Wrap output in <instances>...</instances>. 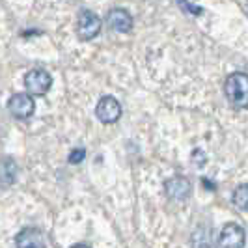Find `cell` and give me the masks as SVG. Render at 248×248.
I'll use <instances>...</instances> for the list:
<instances>
[{
    "label": "cell",
    "mask_w": 248,
    "mask_h": 248,
    "mask_svg": "<svg viewBox=\"0 0 248 248\" xmlns=\"http://www.w3.org/2000/svg\"><path fill=\"white\" fill-rule=\"evenodd\" d=\"M226 97L235 108H247L248 107V75L247 73H232L226 78L224 84Z\"/></svg>",
    "instance_id": "cell-1"
},
{
    "label": "cell",
    "mask_w": 248,
    "mask_h": 248,
    "mask_svg": "<svg viewBox=\"0 0 248 248\" xmlns=\"http://www.w3.org/2000/svg\"><path fill=\"white\" fill-rule=\"evenodd\" d=\"M25 86H26V90H28V95H30V97H32V95L41 97V95H45L50 90V86H52V77H50V73L45 71V69H32V71L26 73Z\"/></svg>",
    "instance_id": "cell-2"
},
{
    "label": "cell",
    "mask_w": 248,
    "mask_h": 248,
    "mask_svg": "<svg viewBox=\"0 0 248 248\" xmlns=\"http://www.w3.org/2000/svg\"><path fill=\"white\" fill-rule=\"evenodd\" d=\"M95 116L103 124H116L122 118V105L120 101L112 95L101 97L97 107H95Z\"/></svg>",
    "instance_id": "cell-3"
},
{
    "label": "cell",
    "mask_w": 248,
    "mask_h": 248,
    "mask_svg": "<svg viewBox=\"0 0 248 248\" xmlns=\"http://www.w3.org/2000/svg\"><path fill=\"white\" fill-rule=\"evenodd\" d=\"M77 32L80 39H93L101 32V19L90 10H82L78 13Z\"/></svg>",
    "instance_id": "cell-4"
},
{
    "label": "cell",
    "mask_w": 248,
    "mask_h": 248,
    "mask_svg": "<svg viewBox=\"0 0 248 248\" xmlns=\"http://www.w3.org/2000/svg\"><path fill=\"white\" fill-rule=\"evenodd\" d=\"M247 233L245 228L237 222H228L220 232V248H245Z\"/></svg>",
    "instance_id": "cell-5"
},
{
    "label": "cell",
    "mask_w": 248,
    "mask_h": 248,
    "mask_svg": "<svg viewBox=\"0 0 248 248\" xmlns=\"http://www.w3.org/2000/svg\"><path fill=\"white\" fill-rule=\"evenodd\" d=\"M164 192L166 196L174 202H185L190 198V192H192V185L190 181L183 177V175H174L170 179H166L164 183Z\"/></svg>",
    "instance_id": "cell-6"
},
{
    "label": "cell",
    "mask_w": 248,
    "mask_h": 248,
    "mask_svg": "<svg viewBox=\"0 0 248 248\" xmlns=\"http://www.w3.org/2000/svg\"><path fill=\"white\" fill-rule=\"evenodd\" d=\"M8 108H10V114L13 118L26 120L34 114L36 103H34V97H30L28 93H15L12 99L8 101Z\"/></svg>",
    "instance_id": "cell-7"
},
{
    "label": "cell",
    "mask_w": 248,
    "mask_h": 248,
    "mask_svg": "<svg viewBox=\"0 0 248 248\" xmlns=\"http://www.w3.org/2000/svg\"><path fill=\"white\" fill-rule=\"evenodd\" d=\"M15 247L17 248H47L45 237L41 230L37 228H25L15 237Z\"/></svg>",
    "instance_id": "cell-8"
},
{
    "label": "cell",
    "mask_w": 248,
    "mask_h": 248,
    "mask_svg": "<svg viewBox=\"0 0 248 248\" xmlns=\"http://www.w3.org/2000/svg\"><path fill=\"white\" fill-rule=\"evenodd\" d=\"M107 23L110 26V30L114 32H120V34H129L133 30V17L127 10H122V8H116V10H110L108 15H107Z\"/></svg>",
    "instance_id": "cell-9"
},
{
    "label": "cell",
    "mask_w": 248,
    "mask_h": 248,
    "mask_svg": "<svg viewBox=\"0 0 248 248\" xmlns=\"http://www.w3.org/2000/svg\"><path fill=\"white\" fill-rule=\"evenodd\" d=\"M17 177V166L12 159H4L0 162V185L10 186Z\"/></svg>",
    "instance_id": "cell-10"
},
{
    "label": "cell",
    "mask_w": 248,
    "mask_h": 248,
    "mask_svg": "<svg viewBox=\"0 0 248 248\" xmlns=\"http://www.w3.org/2000/svg\"><path fill=\"white\" fill-rule=\"evenodd\" d=\"M233 203H235L239 209H247L248 207V185H243L237 186V190L233 192Z\"/></svg>",
    "instance_id": "cell-11"
},
{
    "label": "cell",
    "mask_w": 248,
    "mask_h": 248,
    "mask_svg": "<svg viewBox=\"0 0 248 248\" xmlns=\"http://www.w3.org/2000/svg\"><path fill=\"white\" fill-rule=\"evenodd\" d=\"M84 157H86V149L84 148L73 149L71 155H69V162H71V164H78V162L84 161Z\"/></svg>",
    "instance_id": "cell-12"
},
{
    "label": "cell",
    "mask_w": 248,
    "mask_h": 248,
    "mask_svg": "<svg viewBox=\"0 0 248 248\" xmlns=\"http://www.w3.org/2000/svg\"><path fill=\"white\" fill-rule=\"evenodd\" d=\"M192 159L198 162V166H202L203 162H205V157H203V151L202 149H196L194 153H192Z\"/></svg>",
    "instance_id": "cell-13"
},
{
    "label": "cell",
    "mask_w": 248,
    "mask_h": 248,
    "mask_svg": "<svg viewBox=\"0 0 248 248\" xmlns=\"http://www.w3.org/2000/svg\"><path fill=\"white\" fill-rule=\"evenodd\" d=\"M71 248H92L90 245H84V243H78V245H75V247H71Z\"/></svg>",
    "instance_id": "cell-14"
}]
</instances>
